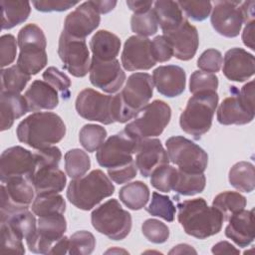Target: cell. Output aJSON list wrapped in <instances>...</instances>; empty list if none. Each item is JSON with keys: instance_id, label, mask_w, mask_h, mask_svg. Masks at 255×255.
Here are the masks:
<instances>
[{"instance_id": "484cf974", "label": "cell", "mask_w": 255, "mask_h": 255, "mask_svg": "<svg viewBox=\"0 0 255 255\" xmlns=\"http://www.w3.org/2000/svg\"><path fill=\"white\" fill-rule=\"evenodd\" d=\"M66 183V175L58 166L36 168L32 178V184L37 195L61 192Z\"/></svg>"}, {"instance_id": "c3c4849f", "label": "cell", "mask_w": 255, "mask_h": 255, "mask_svg": "<svg viewBox=\"0 0 255 255\" xmlns=\"http://www.w3.org/2000/svg\"><path fill=\"white\" fill-rule=\"evenodd\" d=\"M177 4L185 15L194 21L205 20L212 9L209 1H178Z\"/></svg>"}, {"instance_id": "5bb4252c", "label": "cell", "mask_w": 255, "mask_h": 255, "mask_svg": "<svg viewBox=\"0 0 255 255\" xmlns=\"http://www.w3.org/2000/svg\"><path fill=\"white\" fill-rule=\"evenodd\" d=\"M89 72L92 85L109 94L117 93L126 80V74L117 59L100 61L92 58Z\"/></svg>"}, {"instance_id": "74e56055", "label": "cell", "mask_w": 255, "mask_h": 255, "mask_svg": "<svg viewBox=\"0 0 255 255\" xmlns=\"http://www.w3.org/2000/svg\"><path fill=\"white\" fill-rule=\"evenodd\" d=\"M31 76L14 65L1 71V92L20 94L30 81Z\"/></svg>"}, {"instance_id": "4dcf8cb0", "label": "cell", "mask_w": 255, "mask_h": 255, "mask_svg": "<svg viewBox=\"0 0 255 255\" xmlns=\"http://www.w3.org/2000/svg\"><path fill=\"white\" fill-rule=\"evenodd\" d=\"M152 11L162 32L176 28L184 20L181 9L174 1H156L153 3Z\"/></svg>"}, {"instance_id": "816d5d0a", "label": "cell", "mask_w": 255, "mask_h": 255, "mask_svg": "<svg viewBox=\"0 0 255 255\" xmlns=\"http://www.w3.org/2000/svg\"><path fill=\"white\" fill-rule=\"evenodd\" d=\"M33 154L35 158L36 168L45 166H58L62 158V152L57 146H48L45 148H41Z\"/></svg>"}, {"instance_id": "83f0119b", "label": "cell", "mask_w": 255, "mask_h": 255, "mask_svg": "<svg viewBox=\"0 0 255 255\" xmlns=\"http://www.w3.org/2000/svg\"><path fill=\"white\" fill-rule=\"evenodd\" d=\"M90 48L93 53L92 58L100 61H112L119 55L121 40L110 31L99 30L90 40Z\"/></svg>"}, {"instance_id": "7c38bea8", "label": "cell", "mask_w": 255, "mask_h": 255, "mask_svg": "<svg viewBox=\"0 0 255 255\" xmlns=\"http://www.w3.org/2000/svg\"><path fill=\"white\" fill-rule=\"evenodd\" d=\"M36 171L34 154L16 145L5 149L0 157V179L4 183L13 177H26L32 182Z\"/></svg>"}, {"instance_id": "9f6ffc18", "label": "cell", "mask_w": 255, "mask_h": 255, "mask_svg": "<svg viewBox=\"0 0 255 255\" xmlns=\"http://www.w3.org/2000/svg\"><path fill=\"white\" fill-rule=\"evenodd\" d=\"M136 171L137 167L135 161L133 160L127 165L108 169V174L113 181H115L118 184H123L134 178L136 175Z\"/></svg>"}, {"instance_id": "ac0fdd59", "label": "cell", "mask_w": 255, "mask_h": 255, "mask_svg": "<svg viewBox=\"0 0 255 255\" xmlns=\"http://www.w3.org/2000/svg\"><path fill=\"white\" fill-rule=\"evenodd\" d=\"M120 94L125 105L131 112L137 114L152 97L153 81L151 76L147 73L131 74Z\"/></svg>"}, {"instance_id": "7a4b0ae2", "label": "cell", "mask_w": 255, "mask_h": 255, "mask_svg": "<svg viewBox=\"0 0 255 255\" xmlns=\"http://www.w3.org/2000/svg\"><path fill=\"white\" fill-rule=\"evenodd\" d=\"M177 219L184 232L198 239L217 234L223 224V216L203 198L184 200L177 204Z\"/></svg>"}, {"instance_id": "d4e9b609", "label": "cell", "mask_w": 255, "mask_h": 255, "mask_svg": "<svg viewBox=\"0 0 255 255\" xmlns=\"http://www.w3.org/2000/svg\"><path fill=\"white\" fill-rule=\"evenodd\" d=\"M29 112L53 110L59 104L58 92L47 82L35 80L24 95Z\"/></svg>"}, {"instance_id": "ee69618b", "label": "cell", "mask_w": 255, "mask_h": 255, "mask_svg": "<svg viewBox=\"0 0 255 255\" xmlns=\"http://www.w3.org/2000/svg\"><path fill=\"white\" fill-rule=\"evenodd\" d=\"M96 247L94 235L86 230L77 231L69 238V254L71 255H89Z\"/></svg>"}, {"instance_id": "9c48e42d", "label": "cell", "mask_w": 255, "mask_h": 255, "mask_svg": "<svg viewBox=\"0 0 255 255\" xmlns=\"http://www.w3.org/2000/svg\"><path fill=\"white\" fill-rule=\"evenodd\" d=\"M58 55L63 68L72 76L85 77L90 70V52L86 39H78L62 32L59 38Z\"/></svg>"}, {"instance_id": "4316f807", "label": "cell", "mask_w": 255, "mask_h": 255, "mask_svg": "<svg viewBox=\"0 0 255 255\" xmlns=\"http://www.w3.org/2000/svg\"><path fill=\"white\" fill-rule=\"evenodd\" d=\"M28 112V105L24 96L16 93L1 92L0 120L2 131L9 129L15 120L21 118Z\"/></svg>"}, {"instance_id": "ba28073f", "label": "cell", "mask_w": 255, "mask_h": 255, "mask_svg": "<svg viewBox=\"0 0 255 255\" xmlns=\"http://www.w3.org/2000/svg\"><path fill=\"white\" fill-rule=\"evenodd\" d=\"M138 140L133 139L124 130L111 135L98 149L96 158L98 163L108 169L127 165L133 161Z\"/></svg>"}, {"instance_id": "6f0895ef", "label": "cell", "mask_w": 255, "mask_h": 255, "mask_svg": "<svg viewBox=\"0 0 255 255\" xmlns=\"http://www.w3.org/2000/svg\"><path fill=\"white\" fill-rule=\"evenodd\" d=\"M78 1H63V0H40L33 1L32 4L36 8V10L41 12H62L66 11L73 6L77 5Z\"/></svg>"}, {"instance_id": "4fadbf2b", "label": "cell", "mask_w": 255, "mask_h": 255, "mask_svg": "<svg viewBox=\"0 0 255 255\" xmlns=\"http://www.w3.org/2000/svg\"><path fill=\"white\" fill-rule=\"evenodd\" d=\"M34 186L26 177H13L1 184L0 214L28 208L34 198Z\"/></svg>"}, {"instance_id": "1f68e13d", "label": "cell", "mask_w": 255, "mask_h": 255, "mask_svg": "<svg viewBox=\"0 0 255 255\" xmlns=\"http://www.w3.org/2000/svg\"><path fill=\"white\" fill-rule=\"evenodd\" d=\"M2 10V29H11L25 22L31 12L28 1L18 0H1Z\"/></svg>"}, {"instance_id": "30bf717a", "label": "cell", "mask_w": 255, "mask_h": 255, "mask_svg": "<svg viewBox=\"0 0 255 255\" xmlns=\"http://www.w3.org/2000/svg\"><path fill=\"white\" fill-rule=\"evenodd\" d=\"M77 113L88 121L104 125L115 123L113 118V96L104 95L93 89L81 91L76 99Z\"/></svg>"}, {"instance_id": "bcb514c9", "label": "cell", "mask_w": 255, "mask_h": 255, "mask_svg": "<svg viewBox=\"0 0 255 255\" xmlns=\"http://www.w3.org/2000/svg\"><path fill=\"white\" fill-rule=\"evenodd\" d=\"M141 231L149 242L155 244L164 243L169 237V229L167 225L153 218L146 219L142 223Z\"/></svg>"}, {"instance_id": "f5cc1de1", "label": "cell", "mask_w": 255, "mask_h": 255, "mask_svg": "<svg viewBox=\"0 0 255 255\" xmlns=\"http://www.w3.org/2000/svg\"><path fill=\"white\" fill-rule=\"evenodd\" d=\"M223 59L221 53L216 49L205 50L197 60V67L203 72L216 73L220 70Z\"/></svg>"}, {"instance_id": "d590c367", "label": "cell", "mask_w": 255, "mask_h": 255, "mask_svg": "<svg viewBox=\"0 0 255 255\" xmlns=\"http://www.w3.org/2000/svg\"><path fill=\"white\" fill-rule=\"evenodd\" d=\"M212 206L220 211L224 220H228L230 216L245 208L246 198L239 192L224 191L214 197Z\"/></svg>"}, {"instance_id": "836d02e7", "label": "cell", "mask_w": 255, "mask_h": 255, "mask_svg": "<svg viewBox=\"0 0 255 255\" xmlns=\"http://www.w3.org/2000/svg\"><path fill=\"white\" fill-rule=\"evenodd\" d=\"M230 184L243 192H251L255 187L254 165L248 161L236 162L229 170Z\"/></svg>"}, {"instance_id": "7bdbcfd3", "label": "cell", "mask_w": 255, "mask_h": 255, "mask_svg": "<svg viewBox=\"0 0 255 255\" xmlns=\"http://www.w3.org/2000/svg\"><path fill=\"white\" fill-rule=\"evenodd\" d=\"M130 27L131 31L137 36L148 37L154 35L157 32L158 24L152 9L145 13L133 14L130 19Z\"/></svg>"}, {"instance_id": "db71d44e", "label": "cell", "mask_w": 255, "mask_h": 255, "mask_svg": "<svg viewBox=\"0 0 255 255\" xmlns=\"http://www.w3.org/2000/svg\"><path fill=\"white\" fill-rule=\"evenodd\" d=\"M17 42L13 35L5 34L0 38V64L4 68L12 64L16 58Z\"/></svg>"}, {"instance_id": "11a10c76", "label": "cell", "mask_w": 255, "mask_h": 255, "mask_svg": "<svg viewBox=\"0 0 255 255\" xmlns=\"http://www.w3.org/2000/svg\"><path fill=\"white\" fill-rule=\"evenodd\" d=\"M151 52L156 63L167 62L173 56L172 48L167 39L163 35L156 36L151 41Z\"/></svg>"}, {"instance_id": "f1b7e54d", "label": "cell", "mask_w": 255, "mask_h": 255, "mask_svg": "<svg viewBox=\"0 0 255 255\" xmlns=\"http://www.w3.org/2000/svg\"><path fill=\"white\" fill-rule=\"evenodd\" d=\"M1 223L8 225L20 238L28 239L37 231L35 216L28 208H21L0 214Z\"/></svg>"}, {"instance_id": "2e32d148", "label": "cell", "mask_w": 255, "mask_h": 255, "mask_svg": "<svg viewBox=\"0 0 255 255\" xmlns=\"http://www.w3.org/2000/svg\"><path fill=\"white\" fill-rule=\"evenodd\" d=\"M156 61L151 52V41L146 37L130 36L124 45L122 65L127 71L149 70Z\"/></svg>"}, {"instance_id": "6da1fadb", "label": "cell", "mask_w": 255, "mask_h": 255, "mask_svg": "<svg viewBox=\"0 0 255 255\" xmlns=\"http://www.w3.org/2000/svg\"><path fill=\"white\" fill-rule=\"evenodd\" d=\"M65 134L66 126L63 120L51 112H37L28 116L20 122L16 129L19 141L35 149L58 143Z\"/></svg>"}, {"instance_id": "d6a6232c", "label": "cell", "mask_w": 255, "mask_h": 255, "mask_svg": "<svg viewBox=\"0 0 255 255\" xmlns=\"http://www.w3.org/2000/svg\"><path fill=\"white\" fill-rule=\"evenodd\" d=\"M121 201L131 210H139L145 206L149 199V189L142 181H133L120 189Z\"/></svg>"}, {"instance_id": "ffe728a7", "label": "cell", "mask_w": 255, "mask_h": 255, "mask_svg": "<svg viewBox=\"0 0 255 255\" xmlns=\"http://www.w3.org/2000/svg\"><path fill=\"white\" fill-rule=\"evenodd\" d=\"M135 153V164L143 177L149 176L155 168L169 162L167 151L157 138L138 140Z\"/></svg>"}, {"instance_id": "60d3db41", "label": "cell", "mask_w": 255, "mask_h": 255, "mask_svg": "<svg viewBox=\"0 0 255 255\" xmlns=\"http://www.w3.org/2000/svg\"><path fill=\"white\" fill-rule=\"evenodd\" d=\"M145 210L152 216H157L165 221L172 222L174 220L176 208L168 196L153 192L151 201L148 206L145 207Z\"/></svg>"}, {"instance_id": "b9f144b4", "label": "cell", "mask_w": 255, "mask_h": 255, "mask_svg": "<svg viewBox=\"0 0 255 255\" xmlns=\"http://www.w3.org/2000/svg\"><path fill=\"white\" fill-rule=\"evenodd\" d=\"M176 175L177 169L175 167L164 164L155 168L150 174V183L161 192H169L173 189Z\"/></svg>"}, {"instance_id": "f35d334b", "label": "cell", "mask_w": 255, "mask_h": 255, "mask_svg": "<svg viewBox=\"0 0 255 255\" xmlns=\"http://www.w3.org/2000/svg\"><path fill=\"white\" fill-rule=\"evenodd\" d=\"M64 158L66 172L73 179L84 176L91 167V159L88 153L80 148L68 150Z\"/></svg>"}, {"instance_id": "9a60e30c", "label": "cell", "mask_w": 255, "mask_h": 255, "mask_svg": "<svg viewBox=\"0 0 255 255\" xmlns=\"http://www.w3.org/2000/svg\"><path fill=\"white\" fill-rule=\"evenodd\" d=\"M240 4L241 1L215 2L210 21L218 34L227 38H234L239 35L243 24Z\"/></svg>"}, {"instance_id": "94428289", "label": "cell", "mask_w": 255, "mask_h": 255, "mask_svg": "<svg viewBox=\"0 0 255 255\" xmlns=\"http://www.w3.org/2000/svg\"><path fill=\"white\" fill-rule=\"evenodd\" d=\"M152 4H153L152 1H134V0L127 1V5L131 11L134 12V14H141L149 11Z\"/></svg>"}, {"instance_id": "8fae6325", "label": "cell", "mask_w": 255, "mask_h": 255, "mask_svg": "<svg viewBox=\"0 0 255 255\" xmlns=\"http://www.w3.org/2000/svg\"><path fill=\"white\" fill-rule=\"evenodd\" d=\"M67 221L63 214L39 217L36 233L26 240L29 250L38 254H49L53 245L64 236Z\"/></svg>"}, {"instance_id": "681fc988", "label": "cell", "mask_w": 255, "mask_h": 255, "mask_svg": "<svg viewBox=\"0 0 255 255\" xmlns=\"http://www.w3.org/2000/svg\"><path fill=\"white\" fill-rule=\"evenodd\" d=\"M1 252L3 253H25V248L20 238L8 225L1 223Z\"/></svg>"}, {"instance_id": "f907efd6", "label": "cell", "mask_w": 255, "mask_h": 255, "mask_svg": "<svg viewBox=\"0 0 255 255\" xmlns=\"http://www.w3.org/2000/svg\"><path fill=\"white\" fill-rule=\"evenodd\" d=\"M17 43L19 47L28 44H37L44 47L47 46L45 34L36 24H28L22 27L18 33Z\"/></svg>"}, {"instance_id": "003e7915", "label": "cell", "mask_w": 255, "mask_h": 255, "mask_svg": "<svg viewBox=\"0 0 255 255\" xmlns=\"http://www.w3.org/2000/svg\"><path fill=\"white\" fill-rule=\"evenodd\" d=\"M196 254V250L192 248V246L188 244H178L174 246L170 251L169 254Z\"/></svg>"}, {"instance_id": "ab89813d", "label": "cell", "mask_w": 255, "mask_h": 255, "mask_svg": "<svg viewBox=\"0 0 255 255\" xmlns=\"http://www.w3.org/2000/svg\"><path fill=\"white\" fill-rule=\"evenodd\" d=\"M107 137V130L99 125H85L79 132V140L82 146L89 152L98 150Z\"/></svg>"}, {"instance_id": "5b68a950", "label": "cell", "mask_w": 255, "mask_h": 255, "mask_svg": "<svg viewBox=\"0 0 255 255\" xmlns=\"http://www.w3.org/2000/svg\"><path fill=\"white\" fill-rule=\"evenodd\" d=\"M170 118V107L163 101L155 100L140 109L124 131L135 140L157 136L162 133Z\"/></svg>"}, {"instance_id": "7dc6e473", "label": "cell", "mask_w": 255, "mask_h": 255, "mask_svg": "<svg viewBox=\"0 0 255 255\" xmlns=\"http://www.w3.org/2000/svg\"><path fill=\"white\" fill-rule=\"evenodd\" d=\"M218 88V78L213 73L194 71L189 80V91L192 94L205 91L216 92Z\"/></svg>"}, {"instance_id": "52a82bcc", "label": "cell", "mask_w": 255, "mask_h": 255, "mask_svg": "<svg viewBox=\"0 0 255 255\" xmlns=\"http://www.w3.org/2000/svg\"><path fill=\"white\" fill-rule=\"evenodd\" d=\"M165 146L169 161L185 172L203 173L207 167L208 155L205 150L190 139L175 135L166 139Z\"/></svg>"}, {"instance_id": "6125c7cd", "label": "cell", "mask_w": 255, "mask_h": 255, "mask_svg": "<svg viewBox=\"0 0 255 255\" xmlns=\"http://www.w3.org/2000/svg\"><path fill=\"white\" fill-rule=\"evenodd\" d=\"M242 40L245 46L252 51L254 50V20L246 24L242 33Z\"/></svg>"}, {"instance_id": "d6986e66", "label": "cell", "mask_w": 255, "mask_h": 255, "mask_svg": "<svg viewBox=\"0 0 255 255\" xmlns=\"http://www.w3.org/2000/svg\"><path fill=\"white\" fill-rule=\"evenodd\" d=\"M163 36L169 42L173 56L181 61H188L196 54L199 37L197 29L184 19L176 28L163 32Z\"/></svg>"}, {"instance_id": "603a6c76", "label": "cell", "mask_w": 255, "mask_h": 255, "mask_svg": "<svg viewBox=\"0 0 255 255\" xmlns=\"http://www.w3.org/2000/svg\"><path fill=\"white\" fill-rule=\"evenodd\" d=\"M230 92L231 96L225 98L217 110L218 123L224 126L251 123L254 119V112L244 105L236 87H231Z\"/></svg>"}, {"instance_id": "8992f818", "label": "cell", "mask_w": 255, "mask_h": 255, "mask_svg": "<svg viewBox=\"0 0 255 255\" xmlns=\"http://www.w3.org/2000/svg\"><path fill=\"white\" fill-rule=\"evenodd\" d=\"M93 227L112 240L125 239L131 229V216L117 199H109L93 210Z\"/></svg>"}, {"instance_id": "3957f363", "label": "cell", "mask_w": 255, "mask_h": 255, "mask_svg": "<svg viewBox=\"0 0 255 255\" xmlns=\"http://www.w3.org/2000/svg\"><path fill=\"white\" fill-rule=\"evenodd\" d=\"M115 186L111 179L100 169L88 175L73 179L67 189V198L77 208L91 210L104 198L113 195Z\"/></svg>"}, {"instance_id": "be15d7a7", "label": "cell", "mask_w": 255, "mask_h": 255, "mask_svg": "<svg viewBox=\"0 0 255 255\" xmlns=\"http://www.w3.org/2000/svg\"><path fill=\"white\" fill-rule=\"evenodd\" d=\"M254 1H245L241 2L240 10L243 17V23H249L254 20Z\"/></svg>"}, {"instance_id": "680465c9", "label": "cell", "mask_w": 255, "mask_h": 255, "mask_svg": "<svg viewBox=\"0 0 255 255\" xmlns=\"http://www.w3.org/2000/svg\"><path fill=\"white\" fill-rule=\"evenodd\" d=\"M239 95L244 105L250 111L254 112V82L250 81L249 83L245 84L239 91Z\"/></svg>"}, {"instance_id": "e575fe53", "label": "cell", "mask_w": 255, "mask_h": 255, "mask_svg": "<svg viewBox=\"0 0 255 255\" xmlns=\"http://www.w3.org/2000/svg\"><path fill=\"white\" fill-rule=\"evenodd\" d=\"M205 184L206 178L203 173L185 172L177 169V175L172 190L181 195L192 196L202 192L205 188Z\"/></svg>"}, {"instance_id": "f6af8a7d", "label": "cell", "mask_w": 255, "mask_h": 255, "mask_svg": "<svg viewBox=\"0 0 255 255\" xmlns=\"http://www.w3.org/2000/svg\"><path fill=\"white\" fill-rule=\"evenodd\" d=\"M43 79L57 92H59L64 100H68L70 98V87L72 83L65 73L55 67H49L43 73Z\"/></svg>"}, {"instance_id": "03108f58", "label": "cell", "mask_w": 255, "mask_h": 255, "mask_svg": "<svg viewBox=\"0 0 255 255\" xmlns=\"http://www.w3.org/2000/svg\"><path fill=\"white\" fill-rule=\"evenodd\" d=\"M92 3L95 9L101 14L109 13L117 5V1H92Z\"/></svg>"}, {"instance_id": "8d00e7d4", "label": "cell", "mask_w": 255, "mask_h": 255, "mask_svg": "<svg viewBox=\"0 0 255 255\" xmlns=\"http://www.w3.org/2000/svg\"><path fill=\"white\" fill-rule=\"evenodd\" d=\"M66 210L64 197L57 193L39 194L32 203V211L35 215L42 217L52 214H63Z\"/></svg>"}, {"instance_id": "e7e4bbea", "label": "cell", "mask_w": 255, "mask_h": 255, "mask_svg": "<svg viewBox=\"0 0 255 255\" xmlns=\"http://www.w3.org/2000/svg\"><path fill=\"white\" fill-rule=\"evenodd\" d=\"M69 251V238L67 236H63L59 239L51 248L49 254H66Z\"/></svg>"}, {"instance_id": "44dd1931", "label": "cell", "mask_w": 255, "mask_h": 255, "mask_svg": "<svg viewBox=\"0 0 255 255\" xmlns=\"http://www.w3.org/2000/svg\"><path fill=\"white\" fill-rule=\"evenodd\" d=\"M222 71L230 81H247L255 72L254 56L242 48H232L224 55Z\"/></svg>"}, {"instance_id": "7402d4cb", "label": "cell", "mask_w": 255, "mask_h": 255, "mask_svg": "<svg viewBox=\"0 0 255 255\" xmlns=\"http://www.w3.org/2000/svg\"><path fill=\"white\" fill-rule=\"evenodd\" d=\"M152 81L159 94L167 98H174L183 93L186 74L177 65L159 66L152 73Z\"/></svg>"}, {"instance_id": "277c9868", "label": "cell", "mask_w": 255, "mask_h": 255, "mask_svg": "<svg viewBox=\"0 0 255 255\" xmlns=\"http://www.w3.org/2000/svg\"><path fill=\"white\" fill-rule=\"evenodd\" d=\"M218 100L217 93L213 91L193 94L180 115L179 125L181 129L195 139L206 133L211 128Z\"/></svg>"}, {"instance_id": "e0dca14e", "label": "cell", "mask_w": 255, "mask_h": 255, "mask_svg": "<svg viewBox=\"0 0 255 255\" xmlns=\"http://www.w3.org/2000/svg\"><path fill=\"white\" fill-rule=\"evenodd\" d=\"M100 21V13L95 9L92 1H86L67 15L63 32L74 38L86 39L98 28Z\"/></svg>"}, {"instance_id": "f546056e", "label": "cell", "mask_w": 255, "mask_h": 255, "mask_svg": "<svg viewBox=\"0 0 255 255\" xmlns=\"http://www.w3.org/2000/svg\"><path fill=\"white\" fill-rule=\"evenodd\" d=\"M17 59V66L30 76L38 74L48 63L46 47L37 44L23 45Z\"/></svg>"}, {"instance_id": "cb8c5ba5", "label": "cell", "mask_w": 255, "mask_h": 255, "mask_svg": "<svg viewBox=\"0 0 255 255\" xmlns=\"http://www.w3.org/2000/svg\"><path fill=\"white\" fill-rule=\"evenodd\" d=\"M225 236L239 247H246L254 240V210H241L228 219Z\"/></svg>"}, {"instance_id": "91938a15", "label": "cell", "mask_w": 255, "mask_h": 255, "mask_svg": "<svg viewBox=\"0 0 255 255\" xmlns=\"http://www.w3.org/2000/svg\"><path fill=\"white\" fill-rule=\"evenodd\" d=\"M213 254H239L240 251L236 249L231 243L227 241H220L216 243L212 249Z\"/></svg>"}]
</instances>
